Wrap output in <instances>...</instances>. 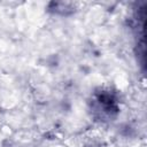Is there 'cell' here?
<instances>
[{
	"instance_id": "6da1fadb",
	"label": "cell",
	"mask_w": 147,
	"mask_h": 147,
	"mask_svg": "<svg viewBox=\"0 0 147 147\" xmlns=\"http://www.w3.org/2000/svg\"><path fill=\"white\" fill-rule=\"evenodd\" d=\"M91 109L99 119H113L119 111L116 95L110 91L96 92L91 102Z\"/></svg>"
},
{
	"instance_id": "7a4b0ae2",
	"label": "cell",
	"mask_w": 147,
	"mask_h": 147,
	"mask_svg": "<svg viewBox=\"0 0 147 147\" xmlns=\"http://www.w3.org/2000/svg\"><path fill=\"white\" fill-rule=\"evenodd\" d=\"M48 11L56 14V15L67 16V15L72 14L75 9L71 2H51L48 5Z\"/></svg>"
}]
</instances>
